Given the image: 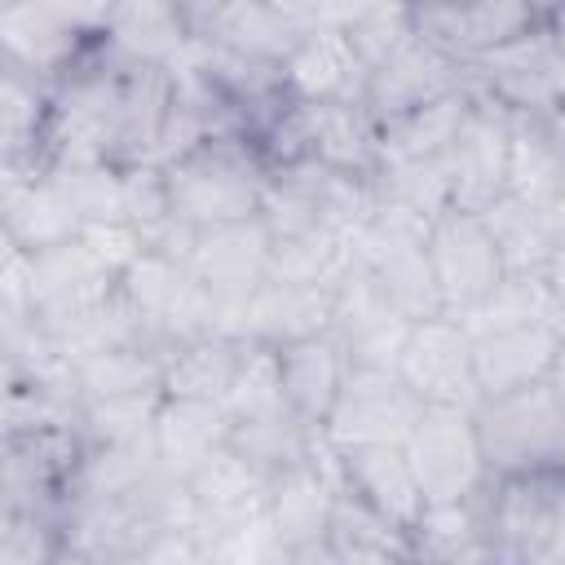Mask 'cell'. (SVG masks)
Masks as SVG:
<instances>
[{"instance_id":"28","label":"cell","mask_w":565,"mask_h":565,"mask_svg":"<svg viewBox=\"0 0 565 565\" xmlns=\"http://www.w3.org/2000/svg\"><path fill=\"white\" fill-rule=\"evenodd\" d=\"M154 455L159 468L168 477H190L216 446L230 441V415L221 411V402H199V397H159L154 406Z\"/></svg>"},{"instance_id":"41","label":"cell","mask_w":565,"mask_h":565,"mask_svg":"<svg viewBox=\"0 0 565 565\" xmlns=\"http://www.w3.org/2000/svg\"><path fill=\"white\" fill-rule=\"evenodd\" d=\"M163 393H137V397H88L75 411V428L84 441H132L150 437L154 406Z\"/></svg>"},{"instance_id":"14","label":"cell","mask_w":565,"mask_h":565,"mask_svg":"<svg viewBox=\"0 0 565 565\" xmlns=\"http://www.w3.org/2000/svg\"><path fill=\"white\" fill-rule=\"evenodd\" d=\"M265 256H269V230H265L260 216L190 234L181 260L212 291V300H216V331H221L225 313L265 278Z\"/></svg>"},{"instance_id":"40","label":"cell","mask_w":565,"mask_h":565,"mask_svg":"<svg viewBox=\"0 0 565 565\" xmlns=\"http://www.w3.org/2000/svg\"><path fill=\"white\" fill-rule=\"evenodd\" d=\"M221 411L230 415V424H247V419H269V415H287V397H282V375H278V349L247 340L238 371L221 397Z\"/></svg>"},{"instance_id":"3","label":"cell","mask_w":565,"mask_h":565,"mask_svg":"<svg viewBox=\"0 0 565 565\" xmlns=\"http://www.w3.org/2000/svg\"><path fill=\"white\" fill-rule=\"evenodd\" d=\"M172 216L190 230L234 225L260 216L265 168L243 141H199L181 159L163 163Z\"/></svg>"},{"instance_id":"5","label":"cell","mask_w":565,"mask_h":565,"mask_svg":"<svg viewBox=\"0 0 565 565\" xmlns=\"http://www.w3.org/2000/svg\"><path fill=\"white\" fill-rule=\"evenodd\" d=\"M463 79L508 106L512 115H561L565 97V57H561V18H543L516 40L481 53L463 66Z\"/></svg>"},{"instance_id":"38","label":"cell","mask_w":565,"mask_h":565,"mask_svg":"<svg viewBox=\"0 0 565 565\" xmlns=\"http://www.w3.org/2000/svg\"><path fill=\"white\" fill-rule=\"evenodd\" d=\"M349 265H353V234L340 225H309V230L269 238L265 278L335 287L349 274Z\"/></svg>"},{"instance_id":"27","label":"cell","mask_w":565,"mask_h":565,"mask_svg":"<svg viewBox=\"0 0 565 565\" xmlns=\"http://www.w3.org/2000/svg\"><path fill=\"white\" fill-rule=\"evenodd\" d=\"M0 225L26 256H35V252H49V247L75 238L84 230V216L75 212V203L66 199V190L57 185L53 172H31V177L9 181Z\"/></svg>"},{"instance_id":"43","label":"cell","mask_w":565,"mask_h":565,"mask_svg":"<svg viewBox=\"0 0 565 565\" xmlns=\"http://www.w3.org/2000/svg\"><path fill=\"white\" fill-rule=\"evenodd\" d=\"M84 40H97L102 35V26H106V13H110V4L115 0H49Z\"/></svg>"},{"instance_id":"49","label":"cell","mask_w":565,"mask_h":565,"mask_svg":"<svg viewBox=\"0 0 565 565\" xmlns=\"http://www.w3.org/2000/svg\"><path fill=\"white\" fill-rule=\"evenodd\" d=\"M0 4H4V0H0Z\"/></svg>"},{"instance_id":"47","label":"cell","mask_w":565,"mask_h":565,"mask_svg":"<svg viewBox=\"0 0 565 565\" xmlns=\"http://www.w3.org/2000/svg\"><path fill=\"white\" fill-rule=\"evenodd\" d=\"M0 516H4V494H0Z\"/></svg>"},{"instance_id":"42","label":"cell","mask_w":565,"mask_h":565,"mask_svg":"<svg viewBox=\"0 0 565 565\" xmlns=\"http://www.w3.org/2000/svg\"><path fill=\"white\" fill-rule=\"evenodd\" d=\"M62 561V534L53 521L4 508L0 516V565H40Z\"/></svg>"},{"instance_id":"34","label":"cell","mask_w":565,"mask_h":565,"mask_svg":"<svg viewBox=\"0 0 565 565\" xmlns=\"http://www.w3.org/2000/svg\"><path fill=\"white\" fill-rule=\"evenodd\" d=\"M300 31H305V18H296L287 9H274L265 0H225L203 35L238 57L282 66V57L300 40Z\"/></svg>"},{"instance_id":"36","label":"cell","mask_w":565,"mask_h":565,"mask_svg":"<svg viewBox=\"0 0 565 565\" xmlns=\"http://www.w3.org/2000/svg\"><path fill=\"white\" fill-rule=\"evenodd\" d=\"M468 79L388 124H380V163H419V159H446L459 119L468 110Z\"/></svg>"},{"instance_id":"26","label":"cell","mask_w":565,"mask_h":565,"mask_svg":"<svg viewBox=\"0 0 565 565\" xmlns=\"http://www.w3.org/2000/svg\"><path fill=\"white\" fill-rule=\"evenodd\" d=\"M340 477L384 516L393 521L402 534H411L424 516V490L411 472V459L402 446H353L335 455Z\"/></svg>"},{"instance_id":"9","label":"cell","mask_w":565,"mask_h":565,"mask_svg":"<svg viewBox=\"0 0 565 565\" xmlns=\"http://www.w3.org/2000/svg\"><path fill=\"white\" fill-rule=\"evenodd\" d=\"M119 287V274L75 234L49 252L31 256V322L62 340L71 335L110 291Z\"/></svg>"},{"instance_id":"19","label":"cell","mask_w":565,"mask_h":565,"mask_svg":"<svg viewBox=\"0 0 565 565\" xmlns=\"http://www.w3.org/2000/svg\"><path fill=\"white\" fill-rule=\"evenodd\" d=\"M327 327H331V287H309L287 278H260L221 322V331L260 344H287Z\"/></svg>"},{"instance_id":"31","label":"cell","mask_w":565,"mask_h":565,"mask_svg":"<svg viewBox=\"0 0 565 565\" xmlns=\"http://www.w3.org/2000/svg\"><path fill=\"white\" fill-rule=\"evenodd\" d=\"M172 344L154 340H124L102 344L88 353H75V388L79 402L88 397H137V393H163V362Z\"/></svg>"},{"instance_id":"6","label":"cell","mask_w":565,"mask_h":565,"mask_svg":"<svg viewBox=\"0 0 565 565\" xmlns=\"http://www.w3.org/2000/svg\"><path fill=\"white\" fill-rule=\"evenodd\" d=\"M419 411H424L419 393L393 366L353 362L318 433L335 455L353 446H402Z\"/></svg>"},{"instance_id":"45","label":"cell","mask_w":565,"mask_h":565,"mask_svg":"<svg viewBox=\"0 0 565 565\" xmlns=\"http://www.w3.org/2000/svg\"><path fill=\"white\" fill-rule=\"evenodd\" d=\"M18 256H22V247H18V243L9 238V230L0 225V274H4V269H9V265H13Z\"/></svg>"},{"instance_id":"21","label":"cell","mask_w":565,"mask_h":565,"mask_svg":"<svg viewBox=\"0 0 565 565\" xmlns=\"http://www.w3.org/2000/svg\"><path fill=\"white\" fill-rule=\"evenodd\" d=\"M561 322H525L508 331L472 335V380L481 397L521 388L561 366Z\"/></svg>"},{"instance_id":"22","label":"cell","mask_w":565,"mask_h":565,"mask_svg":"<svg viewBox=\"0 0 565 565\" xmlns=\"http://www.w3.org/2000/svg\"><path fill=\"white\" fill-rule=\"evenodd\" d=\"M296 124L309 159L353 177L380 168V124L362 102H296Z\"/></svg>"},{"instance_id":"35","label":"cell","mask_w":565,"mask_h":565,"mask_svg":"<svg viewBox=\"0 0 565 565\" xmlns=\"http://www.w3.org/2000/svg\"><path fill=\"white\" fill-rule=\"evenodd\" d=\"M172 102V71L168 66H132L124 62V102H119V141L115 163H154V146Z\"/></svg>"},{"instance_id":"46","label":"cell","mask_w":565,"mask_h":565,"mask_svg":"<svg viewBox=\"0 0 565 565\" xmlns=\"http://www.w3.org/2000/svg\"><path fill=\"white\" fill-rule=\"evenodd\" d=\"M265 4H274V9H287V13H296V18H300V4H305V0H265Z\"/></svg>"},{"instance_id":"29","label":"cell","mask_w":565,"mask_h":565,"mask_svg":"<svg viewBox=\"0 0 565 565\" xmlns=\"http://www.w3.org/2000/svg\"><path fill=\"white\" fill-rule=\"evenodd\" d=\"M499 243L508 274H561V207H530L512 194H499L490 207L477 212Z\"/></svg>"},{"instance_id":"44","label":"cell","mask_w":565,"mask_h":565,"mask_svg":"<svg viewBox=\"0 0 565 565\" xmlns=\"http://www.w3.org/2000/svg\"><path fill=\"white\" fill-rule=\"evenodd\" d=\"M221 4H225V0H177V9L185 13V22H190L194 35H203V31L212 26V18L221 13Z\"/></svg>"},{"instance_id":"7","label":"cell","mask_w":565,"mask_h":565,"mask_svg":"<svg viewBox=\"0 0 565 565\" xmlns=\"http://www.w3.org/2000/svg\"><path fill=\"white\" fill-rule=\"evenodd\" d=\"M335 481H340V468H335V450L327 441H318L313 455H305L269 477L265 521L282 547V561H331L327 521H331Z\"/></svg>"},{"instance_id":"10","label":"cell","mask_w":565,"mask_h":565,"mask_svg":"<svg viewBox=\"0 0 565 565\" xmlns=\"http://www.w3.org/2000/svg\"><path fill=\"white\" fill-rule=\"evenodd\" d=\"M406 13H411V31L424 35L446 57H455L459 66L516 40L543 18H561V13H543L534 0H406Z\"/></svg>"},{"instance_id":"30","label":"cell","mask_w":565,"mask_h":565,"mask_svg":"<svg viewBox=\"0 0 565 565\" xmlns=\"http://www.w3.org/2000/svg\"><path fill=\"white\" fill-rule=\"evenodd\" d=\"M49 115H53L49 84L0 62V168L18 177L40 172Z\"/></svg>"},{"instance_id":"2","label":"cell","mask_w":565,"mask_h":565,"mask_svg":"<svg viewBox=\"0 0 565 565\" xmlns=\"http://www.w3.org/2000/svg\"><path fill=\"white\" fill-rule=\"evenodd\" d=\"M490 561L561 565L565 561V468H534L486 481Z\"/></svg>"},{"instance_id":"17","label":"cell","mask_w":565,"mask_h":565,"mask_svg":"<svg viewBox=\"0 0 565 565\" xmlns=\"http://www.w3.org/2000/svg\"><path fill=\"white\" fill-rule=\"evenodd\" d=\"M291 102H362L371 66L340 26H305L278 66Z\"/></svg>"},{"instance_id":"15","label":"cell","mask_w":565,"mask_h":565,"mask_svg":"<svg viewBox=\"0 0 565 565\" xmlns=\"http://www.w3.org/2000/svg\"><path fill=\"white\" fill-rule=\"evenodd\" d=\"M463 84V66L455 57H446L441 49H433L424 35H402L366 75V97L362 106L371 110L375 124H388L450 88Z\"/></svg>"},{"instance_id":"25","label":"cell","mask_w":565,"mask_h":565,"mask_svg":"<svg viewBox=\"0 0 565 565\" xmlns=\"http://www.w3.org/2000/svg\"><path fill=\"white\" fill-rule=\"evenodd\" d=\"M503 194L530 207H565L561 115H512Z\"/></svg>"},{"instance_id":"20","label":"cell","mask_w":565,"mask_h":565,"mask_svg":"<svg viewBox=\"0 0 565 565\" xmlns=\"http://www.w3.org/2000/svg\"><path fill=\"white\" fill-rule=\"evenodd\" d=\"M185 490L194 499V516H199V534H203V552H207L212 534L238 530V525H252L265 516L269 477L225 441L185 477Z\"/></svg>"},{"instance_id":"13","label":"cell","mask_w":565,"mask_h":565,"mask_svg":"<svg viewBox=\"0 0 565 565\" xmlns=\"http://www.w3.org/2000/svg\"><path fill=\"white\" fill-rule=\"evenodd\" d=\"M468 93H472L468 110L446 150V177H450V207L481 212L503 194V181H508L512 110L472 84H468Z\"/></svg>"},{"instance_id":"23","label":"cell","mask_w":565,"mask_h":565,"mask_svg":"<svg viewBox=\"0 0 565 565\" xmlns=\"http://www.w3.org/2000/svg\"><path fill=\"white\" fill-rule=\"evenodd\" d=\"M274 349H278V375H282V397H287L291 415L309 428H322V419L340 393V380L353 366L344 340L327 327V331H313V335H300V340H287Z\"/></svg>"},{"instance_id":"24","label":"cell","mask_w":565,"mask_h":565,"mask_svg":"<svg viewBox=\"0 0 565 565\" xmlns=\"http://www.w3.org/2000/svg\"><path fill=\"white\" fill-rule=\"evenodd\" d=\"M110 57L132 66H172L194 40L177 0H115L97 35Z\"/></svg>"},{"instance_id":"48","label":"cell","mask_w":565,"mask_h":565,"mask_svg":"<svg viewBox=\"0 0 565 565\" xmlns=\"http://www.w3.org/2000/svg\"><path fill=\"white\" fill-rule=\"evenodd\" d=\"M0 172H9V168H0Z\"/></svg>"},{"instance_id":"1","label":"cell","mask_w":565,"mask_h":565,"mask_svg":"<svg viewBox=\"0 0 565 565\" xmlns=\"http://www.w3.org/2000/svg\"><path fill=\"white\" fill-rule=\"evenodd\" d=\"M472 428H477V446H481V459H486V477L565 468L561 366L521 384V388L481 397L472 406Z\"/></svg>"},{"instance_id":"39","label":"cell","mask_w":565,"mask_h":565,"mask_svg":"<svg viewBox=\"0 0 565 565\" xmlns=\"http://www.w3.org/2000/svg\"><path fill=\"white\" fill-rule=\"evenodd\" d=\"M415 561H490L486 539V486L455 503H428L411 530Z\"/></svg>"},{"instance_id":"8","label":"cell","mask_w":565,"mask_h":565,"mask_svg":"<svg viewBox=\"0 0 565 565\" xmlns=\"http://www.w3.org/2000/svg\"><path fill=\"white\" fill-rule=\"evenodd\" d=\"M411 472L424 490V503H455L477 494L490 477H486V459L477 446V428H472V411L463 406H433L424 402L411 437L402 441Z\"/></svg>"},{"instance_id":"12","label":"cell","mask_w":565,"mask_h":565,"mask_svg":"<svg viewBox=\"0 0 565 565\" xmlns=\"http://www.w3.org/2000/svg\"><path fill=\"white\" fill-rule=\"evenodd\" d=\"M393 371L419 393V402L463 406V411H472L481 402L477 380H472V340L455 313L415 318L402 335Z\"/></svg>"},{"instance_id":"18","label":"cell","mask_w":565,"mask_h":565,"mask_svg":"<svg viewBox=\"0 0 565 565\" xmlns=\"http://www.w3.org/2000/svg\"><path fill=\"white\" fill-rule=\"evenodd\" d=\"M406 327H411V318L384 296V287L375 282V274L366 265L353 260L349 274L331 287V331L344 340L353 362L393 366Z\"/></svg>"},{"instance_id":"33","label":"cell","mask_w":565,"mask_h":565,"mask_svg":"<svg viewBox=\"0 0 565 565\" xmlns=\"http://www.w3.org/2000/svg\"><path fill=\"white\" fill-rule=\"evenodd\" d=\"M455 318L468 331V340L525 322H561V274H539V269L503 274L477 305L459 309Z\"/></svg>"},{"instance_id":"32","label":"cell","mask_w":565,"mask_h":565,"mask_svg":"<svg viewBox=\"0 0 565 565\" xmlns=\"http://www.w3.org/2000/svg\"><path fill=\"white\" fill-rule=\"evenodd\" d=\"M327 547L331 565H358V561H415L411 534H402L393 521H384L344 477L335 481L331 521H327Z\"/></svg>"},{"instance_id":"37","label":"cell","mask_w":565,"mask_h":565,"mask_svg":"<svg viewBox=\"0 0 565 565\" xmlns=\"http://www.w3.org/2000/svg\"><path fill=\"white\" fill-rule=\"evenodd\" d=\"M243 335L230 331H199L181 344L168 349L163 362V393L168 397H199V402H221L238 358H243Z\"/></svg>"},{"instance_id":"16","label":"cell","mask_w":565,"mask_h":565,"mask_svg":"<svg viewBox=\"0 0 565 565\" xmlns=\"http://www.w3.org/2000/svg\"><path fill=\"white\" fill-rule=\"evenodd\" d=\"M93 40H84L49 0H4L0 4V62L40 79V84H57L79 53Z\"/></svg>"},{"instance_id":"4","label":"cell","mask_w":565,"mask_h":565,"mask_svg":"<svg viewBox=\"0 0 565 565\" xmlns=\"http://www.w3.org/2000/svg\"><path fill=\"white\" fill-rule=\"evenodd\" d=\"M79 455H84V437H79L75 419H40V424L4 428L0 433L4 508L62 525V516L71 508Z\"/></svg>"},{"instance_id":"11","label":"cell","mask_w":565,"mask_h":565,"mask_svg":"<svg viewBox=\"0 0 565 565\" xmlns=\"http://www.w3.org/2000/svg\"><path fill=\"white\" fill-rule=\"evenodd\" d=\"M424 252H428V269H433L437 300L446 313L477 305L508 274L499 243L490 238L486 221L477 212H463V207H446L428 221Z\"/></svg>"}]
</instances>
